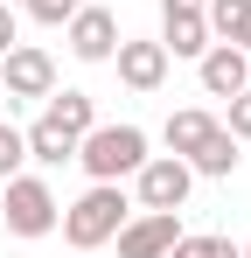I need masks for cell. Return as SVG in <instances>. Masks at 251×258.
<instances>
[{
  "instance_id": "1",
  "label": "cell",
  "mask_w": 251,
  "mask_h": 258,
  "mask_svg": "<svg viewBox=\"0 0 251 258\" xmlns=\"http://www.w3.org/2000/svg\"><path fill=\"white\" fill-rule=\"evenodd\" d=\"M126 216H133V203H126L119 181H91V188H84L56 223H63V237H70L77 251H98V244H112V237H119Z\"/></svg>"
},
{
  "instance_id": "2",
  "label": "cell",
  "mask_w": 251,
  "mask_h": 258,
  "mask_svg": "<svg viewBox=\"0 0 251 258\" xmlns=\"http://www.w3.org/2000/svg\"><path fill=\"white\" fill-rule=\"evenodd\" d=\"M147 161V133L140 126H91L77 140V168L91 181H126V174H140Z\"/></svg>"
},
{
  "instance_id": "3",
  "label": "cell",
  "mask_w": 251,
  "mask_h": 258,
  "mask_svg": "<svg viewBox=\"0 0 251 258\" xmlns=\"http://www.w3.org/2000/svg\"><path fill=\"white\" fill-rule=\"evenodd\" d=\"M0 216H7L14 237H49L63 210H56V196H49L42 174H7V181H0Z\"/></svg>"
},
{
  "instance_id": "4",
  "label": "cell",
  "mask_w": 251,
  "mask_h": 258,
  "mask_svg": "<svg viewBox=\"0 0 251 258\" xmlns=\"http://www.w3.org/2000/svg\"><path fill=\"white\" fill-rule=\"evenodd\" d=\"M0 84H7V105H35V98L56 91V56L35 42H14L0 56Z\"/></svg>"
},
{
  "instance_id": "5",
  "label": "cell",
  "mask_w": 251,
  "mask_h": 258,
  "mask_svg": "<svg viewBox=\"0 0 251 258\" xmlns=\"http://www.w3.org/2000/svg\"><path fill=\"white\" fill-rule=\"evenodd\" d=\"M133 181H140V210H181L189 188H196V174H189L181 154H147Z\"/></svg>"
},
{
  "instance_id": "6",
  "label": "cell",
  "mask_w": 251,
  "mask_h": 258,
  "mask_svg": "<svg viewBox=\"0 0 251 258\" xmlns=\"http://www.w3.org/2000/svg\"><path fill=\"white\" fill-rule=\"evenodd\" d=\"M63 42H70V56H77V63H112V49H119V14L84 0L77 14L63 21Z\"/></svg>"
},
{
  "instance_id": "7",
  "label": "cell",
  "mask_w": 251,
  "mask_h": 258,
  "mask_svg": "<svg viewBox=\"0 0 251 258\" xmlns=\"http://www.w3.org/2000/svg\"><path fill=\"white\" fill-rule=\"evenodd\" d=\"M181 237V210H140L119 223V258H167Z\"/></svg>"
},
{
  "instance_id": "8",
  "label": "cell",
  "mask_w": 251,
  "mask_h": 258,
  "mask_svg": "<svg viewBox=\"0 0 251 258\" xmlns=\"http://www.w3.org/2000/svg\"><path fill=\"white\" fill-rule=\"evenodd\" d=\"M196 77H203L209 98H237V91H251V56L230 42H209L203 56H196Z\"/></svg>"
},
{
  "instance_id": "9",
  "label": "cell",
  "mask_w": 251,
  "mask_h": 258,
  "mask_svg": "<svg viewBox=\"0 0 251 258\" xmlns=\"http://www.w3.org/2000/svg\"><path fill=\"white\" fill-rule=\"evenodd\" d=\"M112 63H119V84L147 98V91H161V84H167V63H174V56H167L161 42H126V35H119Z\"/></svg>"
},
{
  "instance_id": "10",
  "label": "cell",
  "mask_w": 251,
  "mask_h": 258,
  "mask_svg": "<svg viewBox=\"0 0 251 258\" xmlns=\"http://www.w3.org/2000/svg\"><path fill=\"white\" fill-rule=\"evenodd\" d=\"M203 21H209L216 42H230V49L251 56V0H203Z\"/></svg>"
},
{
  "instance_id": "11",
  "label": "cell",
  "mask_w": 251,
  "mask_h": 258,
  "mask_svg": "<svg viewBox=\"0 0 251 258\" xmlns=\"http://www.w3.org/2000/svg\"><path fill=\"white\" fill-rule=\"evenodd\" d=\"M209 42H216V35H209V21H203V14H161V49H167V56L196 63Z\"/></svg>"
},
{
  "instance_id": "12",
  "label": "cell",
  "mask_w": 251,
  "mask_h": 258,
  "mask_svg": "<svg viewBox=\"0 0 251 258\" xmlns=\"http://www.w3.org/2000/svg\"><path fill=\"white\" fill-rule=\"evenodd\" d=\"M21 140H28V161H42V168H63V161H77V133H63L49 112H42V119L21 133Z\"/></svg>"
},
{
  "instance_id": "13",
  "label": "cell",
  "mask_w": 251,
  "mask_h": 258,
  "mask_svg": "<svg viewBox=\"0 0 251 258\" xmlns=\"http://www.w3.org/2000/svg\"><path fill=\"white\" fill-rule=\"evenodd\" d=\"M237 161H244V154H237V140H230V133H223V119H216V133H209L203 147L189 154V174H209V181H230V174H237Z\"/></svg>"
},
{
  "instance_id": "14",
  "label": "cell",
  "mask_w": 251,
  "mask_h": 258,
  "mask_svg": "<svg viewBox=\"0 0 251 258\" xmlns=\"http://www.w3.org/2000/svg\"><path fill=\"white\" fill-rule=\"evenodd\" d=\"M209 133H216V119H209L203 105H181V112H167V126H161V140H167V154H181V161H189V154L203 147Z\"/></svg>"
},
{
  "instance_id": "15",
  "label": "cell",
  "mask_w": 251,
  "mask_h": 258,
  "mask_svg": "<svg viewBox=\"0 0 251 258\" xmlns=\"http://www.w3.org/2000/svg\"><path fill=\"white\" fill-rule=\"evenodd\" d=\"M49 119H56L63 133H77V140H84V133L98 126V105H91L84 91H49Z\"/></svg>"
},
{
  "instance_id": "16",
  "label": "cell",
  "mask_w": 251,
  "mask_h": 258,
  "mask_svg": "<svg viewBox=\"0 0 251 258\" xmlns=\"http://www.w3.org/2000/svg\"><path fill=\"white\" fill-rule=\"evenodd\" d=\"M167 258H237V244H230V237H189V230H181V237H174V251Z\"/></svg>"
},
{
  "instance_id": "17",
  "label": "cell",
  "mask_w": 251,
  "mask_h": 258,
  "mask_svg": "<svg viewBox=\"0 0 251 258\" xmlns=\"http://www.w3.org/2000/svg\"><path fill=\"white\" fill-rule=\"evenodd\" d=\"M21 161H28V140H21V126H0V181H7V174H21Z\"/></svg>"
},
{
  "instance_id": "18",
  "label": "cell",
  "mask_w": 251,
  "mask_h": 258,
  "mask_svg": "<svg viewBox=\"0 0 251 258\" xmlns=\"http://www.w3.org/2000/svg\"><path fill=\"white\" fill-rule=\"evenodd\" d=\"M21 7H28V14H35L42 28H63V21H70V14H77L84 0H21Z\"/></svg>"
},
{
  "instance_id": "19",
  "label": "cell",
  "mask_w": 251,
  "mask_h": 258,
  "mask_svg": "<svg viewBox=\"0 0 251 258\" xmlns=\"http://www.w3.org/2000/svg\"><path fill=\"white\" fill-rule=\"evenodd\" d=\"M223 133H230V140H251V91H237V98H230V119H223Z\"/></svg>"
},
{
  "instance_id": "20",
  "label": "cell",
  "mask_w": 251,
  "mask_h": 258,
  "mask_svg": "<svg viewBox=\"0 0 251 258\" xmlns=\"http://www.w3.org/2000/svg\"><path fill=\"white\" fill-rule=\"evenodd\" d=\"M14 42H21V7H7V0H0V56H7Z\"/></svg>"
},
{
  "instance_id": "21",
  "label": "cell",
  "mask_w": 251,
  "mask_h": 258,
  "mask_svg": "<svg viewBox=\"0 0 251 258\" xmlns=\"http://www.w3.org/2000/svg\"><path fill=\"white\" fill-rule=\"evenodd\" d=\"M161 14H203V0H161Z\"/></svg>"
},
{
  "instance_id": "22",
  "label": "cell",
  "mask_w": 251,
  "mask_h": 258,
  "mask_svg": "<svg viewBox=\"0 0 251 258\" xmlns=\"http://www.w3.org/2000/svg\"><path fill=\"white\" fill-rule=\"evenodd\" d=\"M237 258H251V244H237Z\"/></svg>"
},
{
  "instance_id": "23",
  "label": "cell",
  "mask_w": 251,
  "mask_h": 258,
  "mask_svg": "<svg viewBox=\"0 0 251 258\" xmlns=\"http://www.w3.org/2000/svg\"><path fill=\"white\" fill-rule=\"evenodd\" d=\"M7 7H21V0H7Z\"/></svg>"
}]
</instances>
